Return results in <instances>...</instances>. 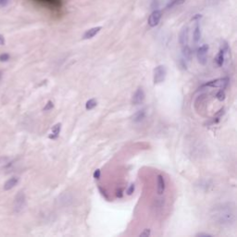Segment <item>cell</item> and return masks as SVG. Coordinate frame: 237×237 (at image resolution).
Segmentation results:
<instances>
[{"label": "cell", "mask_w": 237, "mask_h": 237, "mask_svg": "<svg viewBox=\"0 0 237 237\" xmlns=\"http://www.w3.org/2000/svg\"><path fill=\"white\" fill-rule=\"evenodd\" d=\"M212 217L217 224L221 226H231L235 221V209L229 205H221L213 209Z\"/></svg>", "instance_id": "cell-1"}, {"label": "cell", "mask_w": 237, "mask_h": 237, "mask_svg": "<svg viewBox=\"0 0 237 237\" xmlns=\"http://www.w3.org/2000/svg\"><path fill=\"white\" fill-rule=\"evenodd\" d=\"M134 190H135V184H131L129 188H128V190H127V195L128 196H132L133 194Z\"/></svg>", "instance_id": "cell-22"}, {"label": "cell", "mask_w": 237, "mask_h": 237, "mask_svg": "<svg viewBox=\"0 0 237 237\" xmlns=\"http://www.w3.org/2000/svg\"><path fill=\"white\" fill-rule=\"evenodd\" d=\"M9 1L10 0H0V7H4L7 6Z\"/></svg>", "instance_id": "cell-26"}, {"label": "cell", "mask_w": 237, "mask_h": 237, "mask_svg": "<svg viewBox=\"0 0 237 237\" xmlns=\"http://www.w3.org/2000/svg\"><path fill=\"white\" fill-rule=\"evenodd\" d=\"M102 28L100 27V26H97V27H94V28H91V29H89V30H87L84 34H83V36H82V38L84 40H87V39H91V38H93L94 36H95L99 32H100V30H101Z\"/></svg>", "instance_id": "cell-11"}, {"label": "cell", "mask_w": 237, "mask_h": 237, "mask_svg": "<svg viewBox=\"0 0 237 237\" xmlns=\"http://www.w3.org/2000/svg\"><path fill=\"white\" fill-rule=\"evenodd\" d=\"M200 38H201V30H200L199 25L197 24V26H196L195 29H194V33H193V40H194V42L197 44V43L199 42Z\"/></svg>", "instance_id": "cell-16"}, {"label": "cell", "mask_w": 237, "mask_h": 237, "mask_svg": "<svg viewBox=\"0 0 237 237\" xmlns=\"http://www.w3.org/2000/svg\"><path fill=\"white\" fill-rule=\"evenodd\" d=\"M1 78H2V72H0V80H1Z\"/></svg>", "instance_id": "cell-31"}, {"label": "cell", "mask_w": 237, "mask_h": 237, "mask_svg": "<svg viewBox=\"0 0 237 237\" xmlns=\"http://www.w3.org/2000/svg\"><path fill=\"white\" fill-rule=\"evenodd\" d=\"M216 97H217L218 100L223 101V100L225 99V93H224V91H223L222 89H221V90L216 94Z\"/></svg>", "instance_id": "cell-19"}, {"label": "cell", "mask_w": 237, "mask_h": 237, "mask_svg": "<svg viewBox=\"0 0 237 237\" xmlns=\"http://www.w3.org/2000/svg\"><path fill=\"white\" fill-rule=\"evenodd\" d=\"M182 54H183V58L185 61H190L192 59V49L190 48V46L188 44L182 46Z\"/></svg>", "instance_id": "cell-13"}, {"label": "cell", "mask_w": 237, "mask_h": 237, "mask_svg": "<svg viewBox=\"0 0 237 237\" xmlns=\"http://www.w3.org/2000/svg\"><path fill=\"white\" fill-rule=\"evenodd\" d=\"M161 17H162V11L160 9H154L153 12L150 14L149 18H148V21H147V23L150 27H156L159 23L160 20H161Z\"/></svg>", "instance_id": "cell-6"}, {"label": "cell", "mask_w": 237, "mask_h": 237, "mask_svg": "<svg viewBox=\"0 0 237 237\" xmlns=\"http://www.w3.org/2000/svg\"><path fill=\"white\" fill-rule=\"evenodd\" d=\"M167 76V69L164 65H158L154 69L153 81L154 84H159L163 82Z\"/></svg>", "instance_id": "cell-2"}, {"label": "cell", "mask_w": 237, "mask_h": 237, "mask_svg": "<svg viewBox=\"0 0 237 237\" xmlns=\"http://www.w3.org/2000/svg\"><path fill=\"white\" fill-rule=\"evenodd\" d=\"M123 190H122V188H118V190H117V193H116V196H117V198H122V196H123Z\"/></svg>", "instance_id": "cell-28"}, {"label": "cell", "mask_w": 237, "mask_h": 237, "mask_svg": "<svg viewBox=\"0 0 237 237\" xmlns=\"http://www.w3.org/2000/svg\"><path fill=\"white\" fill-rule=\"evenodd\" d=\"M97 105V101L95 98L89 99L86 103H85V109L87 110H92L93 109H95Z\"/></svg>", "instance_id": "cell-17"}, {"label": "cell", "mask_w": 237, "mask_h": 237, "mask_svg": "<svg viewBox=\"0 0 237 237\" xmlns=\"http://www.w3.org/2000/svg\"><path fill=\"white\" fill-rule=\"evenodd\" d=\"M140 236H145V237H148L149 235H151V231L149 229H145L143 230V232L139 235Z\"/></svg>", "instance_id": "cell-25"}, {"label": "cell", "mask_w": 237, "mask_h": 237, "mask_svg": "<svg viewBox=\"0 0 237 237\" xmlns=\"http://www.w3.org/2000/svg\"><path fill=\"white\" fill-rule=\"evenodd\" d=\"M196 236L198 237H211L212 235L210 234H206V233H199L198 235H196Z\"/></svg>", "instance_id": "cell-27"}, {"label": "cell", "mask_w": 237, "mask_h": 237, "mask_svg": "<svg viewBox=\"0 0 237 237\" xmlns=\"http://www.w3.org/2000/svg\"><path fill=\"white\" fill-rule=\"evenodd\" d=\"M5 44H6V40H5L3 35H0V45H4Z\"/></svg>", "instance_id": "cell-29"}, {"label": "cell", "mask_w": 237, "mask_h": 237, "mask_svg": "<svg viewBox=\"0 0 237 237\" xmlns=\"http://www.w3.org/2000/svg\"><path fill=\"white\" fill-rule=\"evenodd\" d=\"M224 59H225V53L221 49H220L219 53L214 58V62L218 67H221L224 64Z\"/></svg>", "instance_id": "cell-15"}, {"label": "cell", "mask_w": 237, "mask_h": 237, "mask_svg": "<svg viewBox=\"0 0 237 237\" xmlns=\"http://www.w3.org/2000/svg\"><path fill=\"white\" fill-rule=\"evenodd\" d=\"M100 176H101V170H100L99 169L95 170V172H94V174H93L94 179H95V180H99V179H100Z\"/></svg>", "instance_id": "cell-24"}, {"label": "cell", "mask_w": 237, "mask_h": 237, "mask_svg": "<svg viewBox=\"0 0 237 237\" xmlns=\"http://www.w3.org/2000/svg\"><path fill=\"white\" fill-rule=\"evenodd\" d=\"M157 191L158 195H163L166 189V183L164 180V177L161 174H158L157 177Z\"/></svg>", "instance_id": "cell-10"}, {"label": "cell", "mask_w": 237, "mask_h": 237, "mask_svg": "<svg viewBox=\"0 0 237 237\" xmlns=\"http://www.w3.org/2000/svg\"><path fill=\"white\" fill-rule=\"evenodd\" d=\"M20 182V179L19 177H11L10 179H8L5 184H4V190L5 191H8V190H11L12 188H14Z\"/></svg>", "instance_id": "cell-9"}, {"label": "cell", "mask_w": 237, "mask_h": 237, "mask_svg": "<svg viewBox=\"0 0 237 237\" xmlns=\"http://www.w3.org/2000/svg\"><path fill=\"white\" fill-rule=\"evenodd\" d=\"M9 58H10V56L7 53H3L0 55V61L1 62H7L9 60Z\"/></svg>", "instance_id": "cell-21"}, {"label": "cell", "mask_w": 237, "mask_h": 237, "mask_svg": "<svg viewBox=\"0 0 237 237\" xmlns=\"http://www.w3.org/2000/svg\"><path fill=\"white\" fill-rule=\"evenodd\" d=\"M201 18H202V15H200V14H198V15L194 16V17L192 18V20H193V21H197V20H199V19H201Z\"/></svg>", "instance_id": "cell-30"}, {"label": "cell", "mask_w": 237, "mask_h": 237, "mask_svg": "<svg viewBox=\"0 0 237 237\" xmlns=\"http://www.w3.org/2000/svg\"><path fill=\"white\" fill-rule=\"evenodd\" d=\"M98 190H99V192H100V194H101V196L102 197H104L105 199H107L108 201H109V196H108V194L106 193V191L101 187V186H98Z\"/></svg>", "instance_id": "cell-23"}, {"label": "cell", "mask_w": 237, "mask_h": 237, "mask_svg": "<svg viewBox=\"0 0 237 237\" xmlns=\"http://www.w3.org/2000/svg\"><path fill=\"white\" fill-rule=\"evenodd\" d=\"M53 108H54V103H53L51 100H49V101L45 104V106H44V108L43 109V110H44V111H49V110H51Z\"/></svg>", "instance_id": "cell-20"}, {"label": "cell", "mask_w": 237, "mask_h": 237, "mask_svg": "<svg viewBox=\"0 0 237 237\" xmlns=\"http://www.w3.org/2000/svg\"><path fill=\"white\" fill-rule=\"evenodd\" d=\"M228 83H229V78H221V79L212 80L205 83L202 87H220L221 89H225Z\"/></svg>", "instance_id": "cell-4"}, {"label": "cell", "mask_w": 237, "mask_h": 237, "mask_svg": "<svg viewBox=\"0 0 237 237\" xmlns=\"http://www.w3.org/2000/svg\"><path fill=\"white\" fill-rule=\"evenodd\" d=\"M26 206V197L25 194L21 191L19 192L14 199V212L15 213H21Z\"/></svg>", "instance_id": "cell-3"}, {"label": "cell", "mask_w": 237, "mask_h": 237, "mask_svg": "<svg viewBox=\"0 0 237 237\" xmlns=\"http://www.w3.org/2000/svg\"><path fill=\"white\" fill-rule=\"evenodd\" d=\"M146 109H140V110L136 111V112L132 116V120L133 122H140V121H142L144 118H146Z\"/></svg>", "instance_id": "cell-14"}, {"label": "cell", "mask_w": 237, "mask_h": 237, "mask_svg": "<svg viewBox=\"0 0 237 237\" xmlns=\"http://www.w3.org/2000/svg\"><path fill=\"white\" fill-rule=\"evenodd\" d=\"M207 52H208V45L207 44H202L198 49L197 52V58L198 62L201 65H205L207 63Z\"/></svg>", "instance_id": "cell-5"}, {"label": "cell", "mask_w": 237, "mask_h": 237, "mask_svg": "<svg viewBox=\"0 0 237 237\" xmlns=\"http://www.w3.org/2000/svg\"><path fill=\"white\" fill-rule=\"evenodd\" d=\"M188 41H189V28L187 26H184L182 29V31L180 32L179 43H180L181 46H184V45L188 44Z\"/></svg>", "instance_id": "cell-8"}, {"label": "cell", "mask_w": 237, "mask_h": 237, "mask_svg": "<svg viewBox=\"0 0 237 237\" xmlns=\"http://www.w3.org/2000/svg\"><path fill=\"white\" fill-rule=\"evenodd\" d=\"M61 127H62V124L59 122V123H57L55 124L52 129H51V133L48 135V138L52 139V140H55L58 137L60 132H61Z\"/></svg>", "instance_id": "cell-12"}, {"label": "cell", "mask_w": 237, "mask_h": 237, "mask_svg": "<svg viewBox=\"0 0 237 237\" xmlns=\"http://www.w3.org/2000/svg\"><path fill=\"white\" fill-rule=\"evenodd\" d=\"M185 0H169L167 3V8H171L177 5H181L184 2Z\"/></svg>", "instance_id": "cell-18"}, {"label": "cell", "mask_w": 237, "mask_h": 237, "mask_svg": "<svg viewBox=\"0 0 237 237\" xmlns=\"http://www.w3.org/2000/svg\"><path fill=\"white\" fill-rule=\"evenodd\" d=\"M145 98H146L145 91L143 90V88H138L132 95V103L133 105H141L145 101Z\"/></svg>", "instance_id": "cell-7"}]
</instances>
